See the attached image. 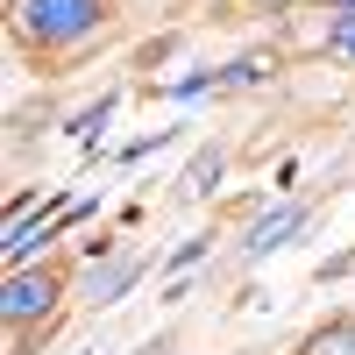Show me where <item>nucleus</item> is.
<instances>
[{"instance_id":"3","label":"nucleus","mask_w":355,"mask_h":355,"mask_svg":"<svg viewBox=\"0 0 355 355\" xmlns=\"http://www.w3.org/2000/svg\"><path fill=\"white\" fill-rule=\"evenodd\" d=\"M299 227H306V206H277V214H263V220L249 227V242H242V249H249V256H270L284 234H299Z\"/></svg>"},{"instance_id":"1","label":"nucleus","mask_w":355,"mask_h":355,"mask_svg":"<svg viewBox=\"0 0 355 355\" xmlns=\"http://www.w3.org/2000/svg\"><path fill=\"white\" fill-rule=\"evenodd\" d=\"M21 21L43 43H71V36H85L100 21V0H21Z\"/></svg>"},{"instance_id":"7","label":"nucleus","mask_w":355,"mask_h":355,"mask_svg":"<svg viewBox=\"0 0 355 355\" xmlns=\"http://www.w3.org/2000/svg\"><path fill=\"white\" fill-rule=\"evenodd\" d=\"M270 71H277L270 57H242V64L227 71V85H263V78H270Z\"/></svg>"},{"instance_id":"10","label":"nucleus","mask_w":355,"mask_h":355,"mask_svg":"<svg viewBox=\"0 0 355 355\" xmlns=\"http://www.w3.org/2000/svg\"><path fill=\"white\" fill-rule=\"evenodd\" d=\"M334 8H341V15H348V8H355V0H334Z\"/></svg>"},{"instance_id":"9","label":"nucleus","mask_w":355,"mask_h":355,"mask_svg":"<svg viewBox=\"0 0 355 355\" xmlns=\"http://www.w3.org/2000/svg\"><path fill=\"white\" fill-rule=\"evenodd\" d=\"M256 8H284V0H256Z\"/></svg>"},{"instance_id":"11","label":"nucleus","mask_w":355,"mask_h":355,"mask_svg":"<svg viewBox=\"0 0 355 355\" xmlns=\"http://www.w3.org/2000/svg\"><path fill=\"white\" fill-rule=\"evenodd\" d=\"M85 355H100V348H85Z\"/></svg>"},{"instance_id":"2","label":"nucleus","mask_w":355,"mask_h":355,"mask_svg":"<svg viewBox=\"0 0 355 355\" xmlns=\"http://www.w3.org/2000/svg\"><path fill=\"white\" fill-rule=\"evenodd\" d=\"M50 299H57V277L50 270H15L0 313H8V320H36V313H50Z\"/></svg>"},{"instance_id":"6","label":"nucleus","mask_w":355,"mask_h":355,"mask_svg":"<svg viewBox=\"0 0 355 355\" xmlns=\"http://www.w3.org/2000/svg\"><path fill=\"white\" fill-rule=\"evenodd\" d=\"M128 277H135V256H121V263H107V270H93V299H121Z\"/></svg>"},{"instance_id":"4","label":"nucleus","mask_w":355,"mask_h":355,"mask_svg":"<svg viewBox=\"0 0 355 355\" xmlns=\"http://www.w3.org/2000/svg\"><path fill=\"white\" fill-rule=\"evenodd\" d=\"M214 185H220V150H199L192 171H185V199H206Z\"/></svg>"},{"instance_id":"5","label":"nucleus","mask_w":355,"mask_h":355,"mask_svg":"<svg viewBox=\"0 0 355 355\" xmlns=\"http://www.w3.org/2000/svg\"><path fill=\"white\" fill-rule=\"evenodd\" d=\"M306 355H355V320H334V327H320Z\"/></svg>"},{"instance_id":"8","label":"nucleus","mask_w":355,"mask_h":355,"mask_svg":"<svg viewBox=\"0 0 355 355\" xmlns=\"http://www.w3.org/2000/svg\"><path fill=\"white\" fill-rule=\"evenodd\" d=\"M327 43H334V57H348V64H355V8L334 15V36H327Z\"/></svg>"}]
</instances>
